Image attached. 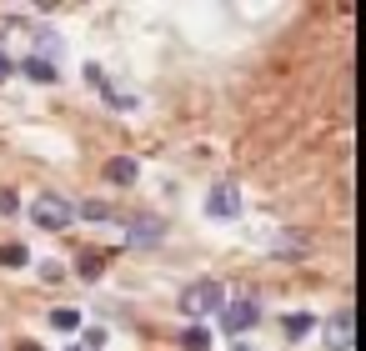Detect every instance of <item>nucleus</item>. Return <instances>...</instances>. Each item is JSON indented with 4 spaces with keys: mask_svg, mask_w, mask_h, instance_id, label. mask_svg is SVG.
I'll return each mask as SVG.
<instances>
[{
    "mask_svg": "<svg viewBox=\"0 0 366 351\" xmlns=\"http://www.w3.org/2000/svg\"><path fill=\"white\" fill-rule=\"evenodd\" d=\"M191 321H201V316H211V311H221L226 306V291H221V281H191L186 291H181V301H176Z\"/></svg>",
    "mask_w": 366,
    "mask_h": 351,
    "instance_id": "obj_1",
    "label": "nucleus"
},
{
    "mask_svg": "<svg viewBox=\"0 0 366 351\" xmlns=\"http://www.w3.org/2000/svg\"><path fill=\"white\" fill-rule=\"evenodd\" d=\"M216 316H221V326H226V331H231V336H246V331H251V326H256V321H261V306H256V301H246V296H241V301H226V306H221V311H216Z\"/></svg>",
    "mask_w": 366,
    "mask_h": 351,
    "instance_id": "obj_2",
    "label": "nucleus"
},
{
    "mask_svg": "<svg viewBox=\"0 0 366 351\" xmlns=\"http://www.w3.org/2000/svg\"><path fill=\"white\" fill-rule=\"evenodd\" d=\"M71 216H76V211H71L61 196H41V201L31 206V221H36V226H46V231H66V226H71Z\"/></svg>",
    "mask_w": 366,
    "mask_h": 351,
    "instance_id": "obj_3",
    "label": "nucleus"
},
{
    "mask_svg": "<svg viewBox=\"0 0 366 351\" xmlns=\"http://www.w3.org/2000/svg\"><path fill=\"white\" fill-rule=\"evenodd\" d=\"M206 216H221V221L241 216V191L236 186H211L206 191Z\"/></svg>",
    "mask_w": 366,
    "mask_h": 351,
    "instance_id": "obj_4",
    "label": "nucleus"
},
{
    "mask_svg": "<svg viewBox=\"0 0 366 351\" xmlns=\"http://www.w3.org/2000/svg\"><path fill=\"white\" fill-rule=\"evenodd\" d=\"M321 336H326V346H331V351H351V311L341 306V311L321 326Z\"/></svg>",
    "mask_w": 366,
    "mask_h": 351,
    "instance_id": "obj_5",
    "label": "nucleus"
},
{
    "mask_svg": "<svg viewBox=\"0 0 366 351\" xmlns=\"http://www.w3.org/2000/svg\"><path fill=\"white\" fill-rule=\"evenodd\" d=\"M161 236H166V226H161L156 216H136V221H131V231H126V241H131V246H156Z\"/></svg>",
    "mask_w": 366,
    "mask_h": 351,
    "instance_id": "obj_6",
    "label": "nucleus"
},
{
    "mask_svg": "<svg viewBox=\"0 0 366 351\" xmlns=\"http://www.w3.org/2000/svg\"><path fill=\"white\" fill-rule=\"evenodd\" d=\"M16 71H26V76H31V81H36V86H51V81H56V76H61V71H56V66H51V56H26V61H21V66H16Z\"/></svg>",
    "mask_w": 366,
    "mask_h": 351,
    "instance_id": "obj_7",
    "label": "nucleus"
},
{
    "mask_svg": "<svg viewBox=\"0 0 366 351\" xmlns=\"http://www.w3.org/2000/svg\"><path fill=\"white\" fill-rule=\"evenodd\" d=\"M136 176H141V166H136L131 156H116V161H106V181H111V186H131Z\"/></svg>",
    "mask_w": 366,
    "mask_h": 351,
    "instance_id": "obj_8",
    "label": "nucleus"
},
{
    "mask_svg": "<svg viewBox=\"0 0 366 351\" xmlns=\"http://www.w3.org/2000/svg\"><path fill=\"white\" fill-rule=\"evenodd\" d=\"M281 331H286V341H301V336H311V331H316V321H311L306 311H296V316H286V321H281Z\"/></svg>",
    "mask_w": 366,
    "mask_h": 351,
    "instance_id": "obj_9",
    "label": "nucleus"
},
{
    "mask_svg": "<svg viewBox=\"0 0 366 351\" xmlns=\"http://www.w3.org/2000/svg\"><path fill=\"white\" fill-rule=\"evenodd\" d=\"M181 346H186V351H211V331H206L201 321H191V326L181 331Z\"/></svg>",
    "mask_w": 366,
    "mask_h": 351,
    "instance_id": "obj_10",
    "label": "nucleus"
},
{
    "mask_svg": "<svg viewBox=\"0 0 366 351\" xmlns=\"http://www.w3.org/2000/svg\"><path fill=\"white\" fill-rule=\"evenodd\" d=\"M26 261H31V251H26L21 241H11L6 251H0V266H6V271H16V266H26Z\"/></svg>",
    "mask_w": 366,
    "mask_h": 351,
    "instance_id": "obj_11",
    "label": "nucleus"
},
{
    "mask_svg": "<svg viewBox=\"0 0 366 351\" xmlns=\"http://www.w3.org/2000/svg\"><path fill=\"white\" fill-rule=\"evenodd\" d=\"M101 271H106V256H96V251H91V256H81V266H76V276H81V281H96Z\"/></svg>",
    "mask_w": 366,
    "mask_h": 351,
    "instance_id": "obj_12",
    "label": "nucleus"
},
{
    "mask_svg": "<svg viewBox=\"0 0 366 351\" xmlns=\"http://www.w3.org/2000/svg\"><path fill=\"white\" fill-rule=\"evenodd\" d=\"M51 326H56V331H76V326H81V311L61 306V311H51Z\"/></svg>",
    "mask_w": 366,
    "mask_h": 351,
    "instance_id": "obj_13",
    "label": "nucleus"
},
{
    "mask_svg": "<svg viewBox=\"0 0 366 351\" xmlns=\"http://www.w3.org/2000/svg\"><path fill=\"white\" fill-rule=\"evenodd\" d=\"M81 216H91V221H106V216H111V206H106V201H86V206H81Z\"/></svg>",
    "mask_w": 366,
    "mask_h": 351,
    "instance_id": "obj_14",
    "label": "nucleus"
},
{
    "mask_svg": "<svg viewBox=\"0 0 366 351\" xmlns=\"http://www.w3.org/2000/svg\"><path fill=\"white\" fill-rule=\"evenodd\" d=\"M21 211V196L16 191H0V216H16Z\"/></svg>",
    "mask_w": 366,
    "mask_h": 351,
    "instance_id": "obj_15",
    "label": "nucleus"
},
{
    "mask_svg": "<svg viewBox=\"0 0 366 351\" xmlns=\"http://www.w3.org/2000/svg\"><path fill=\"white\" fill-rule=\"evenodd\" d=\"M101 346H106V326H91L86 331V351H101Z\"/></svg>",
    "mask_w": 366,
    "mask_h": 351,
    "instance_id": "obj_16",
    "label": "nucleus"
},
{
    "mask_svg": "<svg viewBox=\"0 0 366 351\" xmlns=\"http://www.w3.org/2000/svg\"><path fill=\"white\" fill-rule=\"evenodd\" d=\"M11 76H16V61H11V56H6V51H0V86H6V81H11Z\"/></svg>",
    "mask_w": 366,
    "mask_h": 351,
    "instance_id": "obj_17",
    "label": "nucleus"
},
{
    "mask_svg": "<svg viewBox=\"0 0 366 351\" xmlns=\"http://www.w3.org/2000/svg\"><path fill=\"white\" fill-rule=\"evenodd\" d=\"M21 351H46V346H36V341H21Z\"/></svg>",
    "mask_w": 366,
    "mask_h": 351,
    "instance_id": "obj_18",
    "label": "nucleus"
},
{
    "mask_svg": "<svg viewBox=\"0 0 366 351\" xmlns=\"http://www.w3.org/2000/svg\"><path fill=\"white\" fill-rule=\"evenodd\" d=\"M71 351H81V346H71Z\"/></svg>",
    "mask_w": 366,
    "mask_h": 351,
    "instance_id": "obj_19",
    "label": "nucleus"
}]
</instances>
